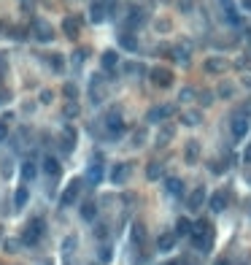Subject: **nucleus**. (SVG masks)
<instances>
[{
    "mask_svg": "<svg viewBox=\"0 0 251 265\" xmlns=\"http://www.w3.org/2000/svg\"><path fill=\"white\" fill-rule=\"evenodd\" d=\"M119 11H122L119 0H92L89 19H92L95 25H103V22H108V19H117Z\"/></svg>",
    "mask_w": 251,
    "mask_h": 265,
    "instance_id": "1",
    "label": "nucleus"
},
{
    "mask_svg": "<svg viewBox=\"0 0 251 265\" xmlns=\"http://www.w3.org/2000/svg\"><path fill=\"white\" fill-rule=\"evenodd\" d=\"M192 246H195L197 252H211L214 249V225H211L208 219H200L195 222V230H192Z\"/></svg>",
    "mask_w": 251,
    "mask_h": 265,
    "instance_id": "2",
    "label": "nucleus"
},
{
    "mask_svg": "<svg viewBox=\"0 0 251 265\" xmlns=\"http://www.w3.org/2000/svg\"><path fill=\"white\" fill-rule=\"evenodd\" d=\"M103 138L105 141H119L124 132H127V125H124V119H122V111L119 108H108L105 111V117H103Z\"/></svg>",
    "mask_w": 251,
    "mask_h": 265,
    "instance_id": "3",
    "label": "nucleus"
},
{
    "mask_svg": "<svg viewBox=\"0 0 251 265\" xmlns=\"http://www.w3.org/2000/svg\"><path fill=\"white\" fill-rule=\"evenodd\" d=\"M43 233H46V219H43V216H33V219L25 225L22 238H19V241H22L25 246H38L41 238H43Z\"/></svg>",
    "mask_w": 251,
    "mask_h": 265,
    "instance_id": "4",
    "label": "nucleus"
},
{
    "mask_svg": "<svg viewBox=\"0 0 251 265\" xmlns=\"http://www.w3.org/2000/svg\"><path fill=\"white\" fill-rule=\"evenodd\" d=\"M108 81L111 79H105L103 73H95L89 79V100H92V106H100V103L105 100V95H108Z\"/></svg>",
    "mask_w": 251,
    "mask_h": 265,
    "instance_id": "5",
    "label": "nucleus"
},
{
    "mask_svg": "<svg viewBox=\"0 0 251 265\" xmlns=\"http://www.w3.org/2000/svg\"><path fill=\"white\" fill-rule=\"evenodd\" d=\"M143 25H149V11H146V8H135V6H132V8H130V14L122 19V27H124L127 33L141 30Z\"/></svg>",
    "mask_w": 251,
    "mask_h": 265,
    "instance_id": "6",
    "label": "nucleus"
},
{
    "mask_svg": "<svg viewBox=\"0 0 251 265\" xmlns=\"http://www.w3.org/2000/svg\"><path fill=\"white\" fill-rule=\"evenodd\" d=\"M30 35L35 38L38 43H49L52 38H54V27L46 22V19H41V16H35L33 22H30Z\"/></svg>",
    "mask_w": 251,
    "mask_h": 265,
    "instance_id": "7",
    "label": "nucleus"
},
{
    "mask_svg": "<svg viewBox=\"0 0 251 265\" xmlns=\"http://www.w3.org/2000/svg\"><path fill=\"white\" fill-rule=\"evenodd\" d=\"M149 79L154 87H159V90H170L173 87V79H176V73H173L170 68H165V65H157V68H151L149 71Z\"/></svg>",
    "mask_w": 251,
    "mask_h": 265,
    "instance_id": "8",
    "label": "nucleus"
},
{
    "mask_svg": "<svg viewBox=\"0 0 251 265\" xmlns=\"http://www.w3.org/2000/svg\"><path fill=\"white\" fill-rule=\"evenodd\" d=\"M173 111H176V106H170V103L151 106V108L146 111V122H149V125H165V122L173 117Z\"/></svg>",
    "mask_w": 251,
    "mask_h": 265,
    "instance_id": "9",
    "label": "nucleus"
},
{
    "mask_svg": "<svg viewBox=\"0 0 251 265\" xmlns=\"http://www.w3.org/2000/svg\"><path fill=\"white\" fill-rule=\"evenodd\" d=\"M81 184H84V179H73V182H67V184H65L62 195H60V208H71L76 201H79V195H81Z\"/></svg>",
    "mask_w": 251,
    "mask_h": 265,
    "instance_id": "10",
    "label": "nucleus"
},
{
    "mask_svg": "<svg viewBox=\"0 0 251 265\" xmlns=\"http://www.w3.org/2000/svg\"><path fill=\"white\" fill-rule=\"evenodd\" d=\"M208 197H211V195H208L206 187H195V189L187 195V208H189L192 214H197V211H202V206L208 203Z\"/></svg>",
    "mask_w": 251,
    "mask_h": 265,
    "instance_id": "11",
    "label": "nucleus"
},
{
    "mask_svg": "<svg viewBox=\"0 0 251 265\" xmlns=\"http://www.w3.org/2000/svg\"><path fill=\"white\" fill-rule=\"evenodd\" d=\"M230 68V60L227 57H221V54H211L202 60V71L211 73V76H219V73H224Z\"/></svg>",
    "mask_w": 251,
    "mask_h": 265,
    "instance_id": "12",
    "label": "nucleus"
},
{
    "mask_svg": "<svg viewBox=\"0 0 251 265\" xmlns=\"http://www.w3.org/2000/svg\"><path fill=\"white\" fill-rule=\"evenodd\" d=\"M105 165H103V157L98 154V157H92V163H89V168H86V182L89 184H95L98 187L103 179H105V170H103Z\"/></svg>",
    "mask_w": 251,
    "mask_h": 265,
    "instance_id": "13",
    "label": "nucleus"
},
{
    "mask_svg": "<svg viewBox=\"0 0 251 265\" xmlns=\"http://www.w3.org/2000/svg\"><path fill=\"white\" fill-rule=\"evenodd\" d=\"M173 138H176V125H173V122H165V125H159V130H157L154 146H157V149H165V146H170Z\"/></svg>",
    "mask_w": 251,
    "mask_h": 265,
    "instance_id": "14",
    "label": "nucleus"
},
{
    "mask_svg": "<svg viewBox=\"0 0 251 265\" xmlns=\"http://www.w3.org/2000/svg\"><path fill=\"white\" fill-rule=\"evenodd\" d=\"M200 154H202V144H200V141L197 138L187 141V146H184V163L195 168L200 163Z\"/></svg>",
    "mask_w": 251,
    "mask_h": 265,
    "instance_id": "15",
    "label": "nucleus"
},
{
    "mask_svg": "<svg viewBox=\"0 0 251 265\" xmlns=\"http://www.w3.org/2000/svg\"><path fill=\"white\" fill-rule=\"evenodd\" d=\"M81 27H84V19H81L79 14L62 19V33H65L67 38H79V35H81Z\"/></svg>",
    "mask_w": 251,
    "mask_h": 265,
    "instance_id": "16",
    "label": "nucleus"
},
{
    "mask_svg": "<svg viewBox=\"0 0 251 265\" xmlns=\"http://www.w3.org/2000/svg\"><path fill=\"white\" fill-rule=\"evenodd\" d=\"M100 68H103V73L117 76V68H119V52H113V49L103 52V54H100Z\"/></svg>",
    "mask_w": 251,
    "mask_h": 265,
    "instance_id": "17",
    "label": "nucleus"
},
{
    "mask_svg": "<svg viewBox=\"0 0 251 265\" xmlns=\"http://www.w3.org/2000/svg\"><path fill=\"white\" fill-rule=\"evenodd\" d=\"M130 173H132V163H117V165L111 168V176L108 179H111L113 184H124L130 179Z\"/></svg>",
    "mask_w": 251,
    "mask_h": 265,
    "instance_id": "18",
    "label": "nucleus"
},
{
    "mask_svg": "<svg viewBox=\"0 0 251 265\" xmlns=\"http://www.w3.org/2000/svg\"><path fill=\"white\" fill-rule=\"evenodd\" d=\"M230 130H233V136H235L238 141H243V138L248 136L251 125H248V119H246V117H240V114H235V117H233V122H230Z\"/></svg>",
    "mask_w": 251,
    "mask_h": 265,
    "instance_id": "19",
    "label": "nucleus"
},
{
    "mask_svg": "<svg viewBox=\"0 0 251 265\" xmlns=\"http://www.w3.org/2000/svg\"><path fill=\"white\" fill-rule=\"evenodd\" d=\"M187 184H184V179H178V176H168L165 179V192L170 195V197H184V189Z\"/></svg>",
    "mask_w": 251,
    "mask_h": 265,
    "instance_id": "20",
    "label": "nucleus"
},
{
    "mask_svg": "<svg viewBox=\"0 0 251 265\" xmlns=\"http://www.w3.org/2000/svg\"><path fill=\"white\" fill-rule=\"evenodd\" d=\"M192 230H195V222L189 219V216H178L176 219V238H192Z\"/></svg>",
    "mask_w": 251,
    "mask_h": 265,
    "instance_id": "21",
    "label": "nucleus"
},
{
    "mask_svg": "<svg viewBox=\"0 0 251 265\" xmlns=\"http://www.w3.org/2000/svg\"><path fill=\"white\" fill-rule=\"evenodd\" d=\"M60 144H62V151H65V154H71V151L76 149V127H73V125H65V127H62Z\"/></svg>",
    "mask_w": 251,
    "mask_h": 265,
    "instance_id": "22",
    "label": "nucleus"
},
{
    "mask_svg": "<svg viewBox=\"0 0 251 265\" xmlns=\"http://www.w3.org/2000/svg\"><path fill=\"white\" fill-rule=\"evenodd\" d=\"M117 41H119V46H122V49L124 52H138V35H135V33H127V30H122L119 35H117Z\"/></svg>",
    "mask_w": 251,
    "mask_h": 265,
    "instance_id": "23",
    "label": "nucleus"
},
{
    "mask_svg": "<svg viewBox=\"0 0 251 265\" xmlns=\"http://www.w3.org/2000/svg\"><path fill=\"white\" fill-rule=\"evenodd\" d=\"M41 168H43V173H46V176H52V179H60V173H62V165H60V160H57V157H52V154H46V157H43Z\"/></svg>",
    "mask_w": 251,
    "mask_h": 265,
    "instance_id": "24",
    "label": "nucleus"
},
{
    "mask_svg": "<svg viewBox=\"0 0 251 265\" xmlns=\"http://www.w3.org/2000/svg\"><path fill=\"white\" fill-rule=\"evenodd\" d=\"M181 125H184V127H197V125H202V111L200 108L181 111Z\"/></svg>",
    "mask_w": 251,
    "mask_h": 265,
    "instance_id": "25",
    "label": "nucleus"
},
{
    "mask_svg": "<svg viewBox=\"0 0 251 265\" xmlns=\"http://www.w3.org/2000/svg\"><path fill=\"white\" fill-rule=\"evenodd\" d=\"M176 233H162L159 238H157V252H162V254H168V252H173L176 249Z\"/></svg>",
    "mask_w": 251,
    "mask_h": 265,
    "instance_id": "26",
    "label": "nucleus"
},
{
    "mask_svg": "<svg viewBox=\"0 0 251 265\" xmlns=\"http://www.w3.org/2000/svg\"><path fill=\"white\" fill-rule=\"evenodd\" d=\"M173 60H176V62H181V65H189V60H192V46L189 43H184V46H173Z\"/></svg>",
    "mask_w": 251,
    "mask_h": 265,
    "instance_id": "27",
    "label": "nucleus"
},
{
    "mask_svg": "<svg viewBox=\"0 0 251 265\" xmlns=\"http://www.w3.org/2000/svg\"><path fill=\"white\" fill-rule=\"evenodd\" d=\"M79 214H81V219H84V222L95 225V219H98V203H95V201H84Z\"/></svg>",
    "mask_w": 251,
    "mask_h": 265,
    "instance_id": "28",
    "label": "nucleus"
},
{
    "mask_svg": "<svg viewBox=\"0 0 251 265\" xmlns=\"http://www.w3.org/2000/svg\"><path fill=\"white\" fill-rule=\"evenodd\" d=\"M208 208H211L214 214H221V211L227 208V195H224V192H214V195L208 197Z\"/></svg>",
    "mask_w": 251,
    "mask_h": 265,
    "instance_id": "29",
    "label": "nucleus"
},
{
    "mask_svg": "<svg viewBox=\"0 0 251 265\" xmlns=\"http://www.w3.org/2000/svg\"><path fill=\"white\" fill-rule=\"evenodd\" d=\"M46 65H49L54 73H65V54H60V52L46 54Z\"/></svg>",
    "mask_w": 251,
    "mask_h": 265,
    "instance_id": "30",
    "label": "nucleus"
},
{
    "mask_svg": "<svg viewBox=\"0 0 251 265\" xmlns=\"http://www.w3.org/2000/svg\"><path fill=\"white\" fill-rule=\"evenodd\" d=\"M122 71L127 73V76H138V79H141V76H146V73H149V68H146L143 62H138V60H130V62H124V65H122Z\"/></svg>",
    "mask_w": 251,
    "mask_h": 265,
    "instance_id": "31",
    "label": "nucleus"
},
{
    "mask_svg": "<svg viewBox=\"0 0 251 265\" xmlns=\"http://www.w3.org/2000/svg\"><path fill=\"white\" fill-rule=\"evenodd\" d=\"M19 170H22V179H25V184H27V182H33V179L38 176V163H35V160H25Z\"/></svg>",
    "mask_w": 251,
    "mask_h": 265,
    "instance_id": "32",
    "label": "nucleus"
},
{
    "mask_svg": "<svg viewBox=\"0 0 251 265\" xmlns=\"http://www.w3.org/2000/svg\"><path fill=\"white\" fill-rule=\"evenodd\" d=\"M216 98L233 100V98H235V84H233V81H221L219 87H216Z\"/></svg>",
    "mask_w": 251,
    "mask_h": 265,
    "instance_id": "33",
    "label": "nucleus"
},
{
    "mask_svg": "<svg viewBox=\"0 0 251 265\" xmlns=\"http://www.w3.org/2000/svg\"><path fill=\"white\" fill-rule=\"evenodd\" d=\"M27 201H30V187H19L16 195H14V208L19 211V208H25Z\"/></svg>",
    "mask_w": 251,
    "mask_h": 265,
    "instance_id": "34",
    "label": "nucleus"
},
{
    "mask_svg": "<svg viewBox=\"0 0 251 265\" xmlns=\"http://www.w3.org/2000/svg\"><path fill=\"white\" fill-rule=\"evenodd\" d=\"M159 176H162V165L157 163V160H151V163L146 165V179L149 182H157Z\"/></svg>",
    "mask_w": 251,
    "mask_h": 265,
    "instance_id": "35",
    "label": "nucleus"
},
{
    "mask_svg": "<svg viewBox=\"0 0 251 265\" xmlns=\"http://www.w3.org/2000/svg\"><path fill=\"white\" fill-rule=\"evenodd\" d=\"M79 111H81L79 103H76V100H67L65 108H62V117H65V119H76V117H79Z\"/></svg>",
    "mask_w": 251,
    "mask_h": 265,
    "instance_id": "36",
    "label": "nucleus"
},
{
    "mask_svg": "<svg viewBox=\"0 0 251 265\" xmlns=\"http://www.w3.org/2000/svg\"><path fill=\"white\" fill-rule=\"evenodd\" d=\"M62 95H65L67 100H76V98H79V87H76V81H65L62 84Z\"/></svg>",
    "mask_w": 251,
    "mask_h": 265,
    "instance_id": "37",
    "label": "nucleus"
},
{
    "mask_svg": "<svg viewBox=\"0 0 251 265\" xmlns=\"http://www.w3.org/2000/svg\"><path fill=\"white\" fill-rule=\"evenodd\" d=\"M146 136H149V130H146V127L135 130V132H132V146H135V149H141L143 144H146Z\"/></svg>",
    "mask_w": 251,
    "mask_h": 265,
    "instance_id": "38",
    "label": "nucleus"
},
{
    "mask_svg": "<svg viewBox=\"0 0 251 265\" xmlns=\"http://www.w3.org/2000/svg\"><path fill=\"white\" fill-rule=\"evenodd\" d=\"M11 173H14V160L3 157V160H0V176H3V179H11Z\"/></svg>",
    "mask_w": 251,
    "mask_h": 265,
    "instance_id": "39",
    "label": "nucleus"
},
{
    "mask_svg": "<svg viewBox=\"0 0 251 265\" xmlns=\"http://www.w3.org/2000/svg\"><path fill=\"white\" fill-rule=\"evenodd\" d=\"M132 241L138 244V246H143V241H146V227H143L141 222L132 227Z\"/></svg>",
    "mask_w": 251,
    "mask_h": 265,
    "instance_id": "40",
    "label": "nucleus"
},
{
    "mask_svg": "<svg viewBox=\"0 0 251 265\" xmlns=\"http://www.w3.org/2000/svg\"><path fill=\"white\" fill-rule=\"evenodd\" d=\"M8 122H11V114H6V117H0V144L8 138Z\"/></svg>",
    "mask_w": 251,
    "mask_h": 265,
    "instance_id": "41",
    "label": "nucleus"
},
{
    "mask_svg": "<svg viewBox=\"0 0 251 265\" xmlns=\"http://www.w3.org/2000/svg\"><path fill=\"white\" fill-rule=\"evenodd\" d=\"M86 54H89V49H76V54H73V65H76V68H81V65L86 62Z\"/></svg>",
    "mask_w": 251,
    "mask_h": 265,
    "instance_id": "42",
    "label": "nucleus"
},
{
    "mask_svg": "<svg viewBox=\"0 0 251 265\" xmlns=\"http://www.w3.org/2000/svg\"><path fill=\"white\" fill-rule=\"evenodd\" d=\"M195 95H197V92H195V87H181V92H178V100H181V103H189L192 98H195Z\"/></svg>",
    "mask_w": 251,
    "mask_h": 265,
    "instance_id": "43",
    "label": "nucleus"
},
{
    "mask_svg": "<svg viewBox=\"0 0 251 265\" xmlns=\"http://www.w3.org/2000/svg\"><path fill=\"white\" fill-rule=\"evenodd\" d=\"M211 173H214V176H219V173H224V170H227V163H221V160H211Z\"/></svg>",
    "mask_w": 251,
    "mask_h": 265,
    "instance_id": "44",
    "label": "nucleus"
},
{
    "mask_svg": "<svg viewBox=\"0 0 251 265\" xmlns=\"http://www.w3.org/2000/svg\"><path fill=\"white\" fill-rule=\"evenodd\" d=\"M76 244H79V238H76V235H67V238L62 241V252H65V254H71V252L76 249Z\"/></svg>",
    "mask_w": 251,
    "mask_h": 265,
    "instance_id": "45",
    "label": "nucleus"
},
{
    "mask_svg": "<svg viewBox=\"0 0 251 265\" xmlns=\"http://www.w3.org/2000/svg\"><path fill=\"white\" fill-rule=\"evenodd\" d=\"M197 98H200V103H202V106H211V103H214V98H216V92H211V90H202V92L197 95Z\"/></svg>",
    "mask_w": 251,
    "mask_h": 265,
    "instance_id": "46",
    "label": "nucleus"
},
{
    "mask_svg": "<svg viewBox=\"0 0 251 265\" xmlns=\"http://www.w3.org/2000/svg\"><path fill=\"white\" fill-rule=\"evenodd\" d=\"M19 244H22V241H16V238H8V241H3V249H6L8 254H14V252L19 249Z\"/></svg>",
    "mask_w": 251,
    "mask_h": 265,
    "instance_id": "47",
    "label": "nucleus"
},
{
    "mask_svg": "<svg viewBox=\"0 0 251 265\" xmlns=\"http://www.w3.org/2000/svg\"><path fill=\"white\" fill-rule=\"evenodd\" d=\"M95 235H98L100 241H105V235H108V225H103V222H98V225H95Z\"/></svg>",
    "mask_w": 251,
    "mask_h": 265,
    "instance_id": "48",
    "label": "nucleus"
},
{
    "mask_svg": "<svg viewBox=\"0 0 251 265\" xmlns=\"http://www.w3.org/2000/svg\"><path fill=\"white\" fill-rule=\"evenodd\" d=\"M111 254H113V252H111V246H108V244H103V246H100V252H98V257H100L103 262H108V260H111Z\"/></svg>",
    "mask_w": 251,
    "mask_h": 265,
    "instance_id": "49",
    "label": "nucleus"
},
{
    "mask_svg": "<svg viewBox=\"0 0 251 265\" xmlns=\"http://www.w3.org/2000/svg\"><path fill=\"white\" fill-rule=\"evenodd\" d=\"M52 98H54V92H49V90H43V92H41V103H43V106H49Z\"/></svg>",
    "mask_w": 251,
    "mask_h": 265,
    "instance_id": "50",
    "label": "nucleus"
},
{
    "mask_svg": "<svg viewBox=\"0 0 251 265\" xmlns=\"http://www.w3.org/2000/svg\"><path fill=\"white\" fill-rule=\"evenodd\" d=\"M170 27H173V25H170V19H162V22H157V30H162V33H168Z\"/></svg>",
    "mask_w": 251,
    "mask_h": 265,
    "instance_id": "51",
    "label": "nucleus"
},
{
    "mask_svg": "<svg viewBox=\"0 0 251 265\" xmlns=\"http://www.w3.org/2000/svg\"><path fill=\"white\" fill-rule=\"evenodd\" d=\"M243 163L251 165V144H246V149H243Z\"/></svg>",
    "mask_w": 251,
    "mask_h": 265,
    "instance_id": "52",
    "label": "nucleus"
},
{
    "mask_svg": "<svg viewBox=\"0 0 251 265\" xmlns=\"http://www.w3.org/2000/svg\"><path fill=\"white\" fill-rule=\"evenodd\" d=\"M192 3H195V0H178L181 11H189V8H192Z\"/></svg>",
    "mask_w": 251,
    "mask_h": 265,
    "instance_id": "53",
    "label": "nucleus"
},
{
    "mask_svg": "<svg viewBox=\"0 0 251 265\" xmlns=\"http://www.w3.org/2000/svg\"><path fill=\"white\" fill-rule=\"evenodd\" d=\"M214 265H230V260H227V257H219V260H216Z\"/></svg>",
    "mask_w": 251,
    "mask_h": 265,
    "instance_id": "54",
    "label": "nucleus"
},
{
    "mask_svg": "<svg viewBox=\"0 0 251 265\" xmlns=\"http://www.w3.org/2000/svg\"><path fill=\"white\" fill-rule=\"evenodd\" d=\"M165 265H184V262H176V260H170V262H165Z\"/></svg>",
    "mask_w": 251,
    "mask_h": 265,
    "instance_id": "55",
    "label": "nucleus"
},
{
    "mask_svg": "<svg viewBox=\"0 0 251 265\" xmlns=\"http://www.w3.org/2000/svg\"><path fill=\"white\" fill-rule=\"evenodd\" d=\"M159 3H170V0H159Z\"/></svg>",
    "mask_w": 251,
    "mask_h": 265,
    "instance_id": "56",
    "label": "nucleus"
},
{
    "mask_svg": "<svg viewBox=\"0 0 251 265\" xmlns=\"http://www.w3.org/2000/svg\"><path fill=\"white\" fill-rule=\"evenodd\" d=\"M92 265H100V262H92Z\"/></svg>",
    "mask_w": 251,
    "mask_h": 265,
    "instance_id": "57",
    "label": "nucleus"
},
{
    "mask_svg": "<svg viewBox=\"0 0 251 265\" xmlns=\"http://www.w3.org/2000/svg\"><path fill=\"white\" fill-rule=\"evenodd\" d=\"M0 235H3V230H0Z\"/></svg>",
    "mask_w": 251,
    "mask_h": 265,
    "instance_id": "58",
    "label": "nucleus"
}]
</instances>
